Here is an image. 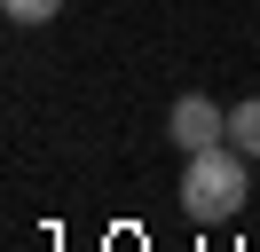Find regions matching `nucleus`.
Returning a JSON list of instances; mask_svg holds the SVG:
<instances>
[{"mask_svg":"<svg viewBox=\"0 0 260 252\" xmlns=\"http://www.w3.org/2000/svg\"><path fill=\"white\" fill-rule=\"evenodd\" d=\"M244 205V150L237 142H213V150H197L189 166H181V213L189 220H229Z\"/></svg>","mask_w":260,"mask_h":252,"instance_id":"1","label":"nucleus"},{"mask_svg":"<svg viewBox=\"0 0 260 252\" xmlns=\"http://www.w3.org/2000/svg\"><path fill=\"white\" fill-rule=\"evenodd\" d=\"M0 8L16 16V24H48V16H55V8H63V0H0Z\"/></svg>","mask_w":260,"mask_h":252,"instance_id":"4","label":"nucleus"},{"mask_svg":"<svg viewBox=\"0 0 260 252\" xmlns=\"http://www.w3.org/2000/svg\"><path fill=\"white\" fill-rule=\"evenodd\" d=\"M229 142H237L244 158H260V94H244V103L229 110Z\"/></svg>","mask_w":260,"mask_h":252,"instance_id":"3","label":"nucleus"},{"mask_svg":"<svg viewBox=\"0 0 260 252\" xmlns=\"http://www.w3.org/2000/svg\"><path fill=\"white\" fill-rule=\"evenodd\" d=\"M166 134H174L181 158H197V150H213V142H229V110L213 103V94H181L174 118H166Z\"/></svg>","mask_w":260,"mask_h":252,"instance_id":"2","label":"nucleus"}]
</instances>
